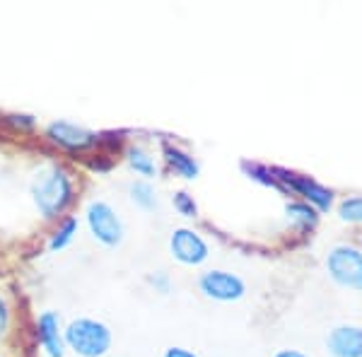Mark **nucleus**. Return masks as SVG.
Here are the masks:
<instances>
[{"mask_svg":"<svg viewBox=\"0 0 362 357\" xmlns=\"http://www.w3.org/2000/svg\"><path fill=\"white\" fill-rule=\"evenodd\" d=\"M73 179L63 167L51 165L37 172L32 181V198L44 220H58L73 203Z\"/></svg>","mask_w":362,"mask_h":357,"instance_id":"1","label":"nucleus"},{"mask_svg":"<svg viewBox=\"0 0 362 357\" xmlns=\"http://www.w3.org/2000/svg\"><path fill=\"white\" fill-rule=\"evenodd\" d=\"M63 341L78 357H104L112 350L114 333L104 321L80 316L63 329Z\"/></svg>","mask_w":362,"mask_h":357,"instance_id":"2","label":"nucleus"},{"mask_svg":"<svg viewBox=\"0 0 362 357\" xmlns=\"http://www.w3.org/2000/svg\"><path fill=\"white\" fill-rule=\"evenodd\" d=\"M326 273L341 288L362 292V249L353 244H336L326 254Z\"/></svg>","mask_w":362,"mask_h":357,"instance_id":"3","label":"nucleus"},{"mask_svg":"<svg viewBox=\"0 0 362 357\" xmlns=\"http://www.w3.org/2000/svg\"><path fill=\"white\" fill-rule=\"evenodd\" d=\"M87 227L90 234L104 247H119L124 239V222H121L119 213L104 201H92L87 206Z\"/></svg>","mask_w":362,"mask_h":357,"instance_id":"4","label":"nucleus"},{"mask_svg":"<svg viewBox=\"0 0 362 357\" xmlns=\"http://www.w3.org/2000/svg\"><path fill=\"white\" fill-rule=\"evenodd\" d=\"M276 177L280 181V186H288L290 191L305 198V203L317 208L319 213H329L331 206H334V191L329 186L319 184L317 179L307 177V174L288 172V169H276Z\"/></svg>","mask_w":362,"mask_h":357,"instance_id":"5","label":"nucleus"},{"mask_svg":"<svg viewBox=\"0 0 362 357\" xmlns=\"http://www.w3.org/2000/svg\"><path fill=\"white\" fill-rule=\"evenodd\" d=\"M198 290L215 302H237L247 295V283L237 273L213 268V271L201 273L198 278Z\"/></svg>","mask_w":362,"mask_h":357,"instance_id":"6","label":"nucleus"},{"mask_svg":"<svg viewBox=\"0 0 362 357\" xmlns=\"http://www.w3.org/2000/svg\"><path fill=\"white\" fill-rule=\"evenodd\" d=\"M169 251L172 259H177L184 266H201L210 256L208 242L191 227H177L169 237Z\"/></svg>","mask_w":362,"mask_h":357,"instance_id":"7","label":"nucleus"},{"mask_svg":"<svg viewBox=\"0 0 362 357\" xmlns=\"http://www.w3.org/2000/svg\"><path fill=\"white\" fill-rule=\"evenodd\" d=\"M46 138L54 145H58V148L70 152H85L99 143L95 131L78 124H70V121H54V124H49L46 126Z\"/></svg>","mask_w":362,"mask_h":357,"instance_id":"8","label":"nucleus"},{"mask_svg":"<svg viewBox=\"0 0 362 357\" xmlns=\"http://www.w3.org/2000/svg\"><path fill=\"white\" fill-rule=\"evenodd\" d=\"M326 350L334 357H362V326H334L326 336Z\"/></svg>","mask_w":362,"mask_h":357,"instance_id":"9","label":"nucleus"},{"mask_svg":"<svg viewBox=\"0 0 362 357\" xmlns=\"http://www.w3.org/2000/svg\"><path fill=\"white\" fill-rule=\"evenodd\" d=\"M37 336L42 343L44 353L49 357H63L66 355V341H63V329H61V316L56 312H42L37 319Z\"/></svg>","mask_w":362,"mask_h":357,"instance_id":"10","label":"nucleus"},{"mask_svg":"<svg viewBox=\"0 0 362 357\" xmlns=\"http://www.w3.org/2000/svg\"><path fill=\"white\" fill-rule=\"evenodd\" d=\"M162 155H165V162L169 165L172 172H177L181 179H196L198 172H201V167H198V162L194 160V155H189L186 150L177 148V145H165V150H162Z\"/></svg>","mask_w":362,"mask_h":357,"instance_id":"11","label":"nucleus"},{"mask_svg":"<svg viewBox=\"0 0 362 357\" xmlns=\"http://www.w3.org/2000/svg\"><path fill=\"white\" fill-rule=\"evenodd\" d=\"M285 213H288V220L293 222L295 227H300V230H312V227H317V222H319V210L312 208L305 201L288 203V206H285Z\"/></svg>","mask_w":362,"mask_h":357,"instance_id":"12","label":"nucleus"},{"mask_svg":"<svg viewBox=\"0 0 362 357\" xmlns=\"http://www.w3.org/2000/svg\"><path fill=\"white\" fill-rule=\"evenodd\" d=\"M126 160L131 169L140 177H155L157 174V165H155V157L150 155L145 148H140V145H131V148L126 150Z\"/></svg>","mask_w":362,"mask_h":357,"instance_id":"13","label":"nucleus"},{"mask_svg":"<svg viewBox=\"0 0 362 357\" xmlns=\"http://www.w3.org/2000/svg\"><path fill=\"white\" fill-rule=\"evenodd\" d=\"M78 230H80V222H78V218H73V215H66L63 220H58V227H56L54 234H51V239H49V249L51 251L66 249L68 244L75 239Z\"/></svg>","mask_w":362,"mask_h":357,"instance_id":"14","label":"nucleus"},{"mask_svg":"<svg viewBox=\"0 0 362 357\" xmlns=\"http://www.w3.org/2000/svg\"><path fill=\"white\" fill-rule=\"evenodd\" d=\"M131 201L143 210H153L157 206V193L150 181H133L131 184Z\"/></svg>","mask_w":362,"mask_h":357,"instance_id":"15","label":"nucleus"},{"mask_svg":"<svg viewBox=\"0 0 362 357\" xmlns=\"http://www.w3.org/2000/svg\"><path fill=\"white\" fill-rule=\"evenodd\" d=\"M242 169L249 174L251 179H256V181H261V184L273 186V189H280V191H283V186H280V181H278V177H276V169L264 167V165H249V162H244Z\"/></svg>","mask_w":362,"mask_h":357,"instance_id":"16","label":"nucleus"},{"mask_svg":"<svg viewBox=\"0 0 362 357\" xmlns=\"http://www.w3.org/2000/svg\"><path fill=\"white\" fill-rule=\"evenodd\" d=\"M338 215L343 222H362V196H348L338 206Z\"/></svg>","mask_w":362,"mask_h":357,"instance_id":"17","label":"nucleus"},{"mask_svg":"<svg viewBox=\"0 0 362 357\" xmlns=\"http://www.w3.org/2000/svg\"><path fill=\"white\" fill-rule=\"evenodd\" d=\"M172 203H174V208H177V213L181 215V218H198V206H196V201H194V196L191 193H186V191H177L172 196Z\"/></svg>","mask_w":362,"mask_h":357,"instance_id":"18","label":"nucleus"},{"mask_svg":"<svg viewBox=\"0 0 362 357\" xmlns=\"http://www.w3.org/2000/svg\"><path fill=\"white\" fill-rule=\"evenodd\" d=\"M150 285L157 290V292H162V295H167L169 290H172V283H169V275L167 273H155V275H150Z\"/></svg>","mask_w":362,"mask_h":357,"instance_id":"19","label":"nucleus"},{"mask_svg":"<svg viewBox=\"0 0 362 357\" xmlns=\"http://www.w3.org/2000/svg\"><path fill=\"white\" fill-rule=\"evenodd\" d=\"M8 329H10V307L5 302V297L0 295V338L8 333Z\"/></svg>","mask_w":362,"mask_h":357,"instance_id":"20","label":"nucleus"},{"mask_svg":"<svg viewBox=\"0 0 362 357\" xmlns=\"http://www.w3.org/2000/svg\"><path fill=\"white\" fill-rule=\"evenodd\" d=\"M162 357H198V355L189 348H179V345H174V348H167Z\"/></svg>","mask_w":362,"mask_h":357,"instance_id":"21","label":"nucleus"},{"mask_svg":"<svg viewBox=\"0 0 362 357\" xmlns=\"http://www.w3.org/2000/svg\"><path fill=\"white\" fill-rule=\"evenodd\" d=\"M273 357H309L307 353H302V350H293V348H285V350H278Z\"/></svg>","mask_w":362,"mask_h":357,"instance_id":"22","label":"nucleus"}]
</instances>
